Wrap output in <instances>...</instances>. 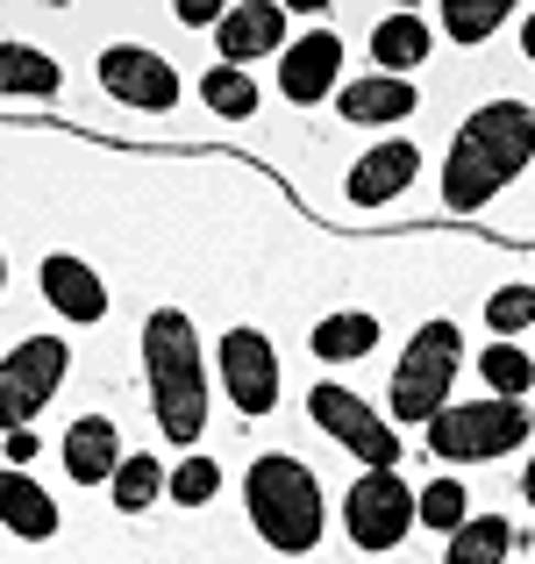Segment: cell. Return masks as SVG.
<instances>
[{
    "label": "cell",
    "mask_w": 535,
    "mask_h": 564,
    "mask_svg": "<svg viewBox=\"0 0 535 564\" xmlns=\"http://www.w3.org/2000/svg\"><path fill=\"white\" fill-rule=\"evenodd\" d=\"M243 508H250V529L264 536V551H279V557H307V551H321V536H329L321 479L293 451H258L250 457Z\"/></svg>",
    "instance_id": "3957f363"
},
{
    "label": "cell",
    "mask_w": 535,
    "mask_h": 564,
    "mask_svg": "<svg viewBox=\"0 0 535 564\" xmlns=\"http://www.w3.org/2000/svg\"><path fill=\"white\" fill-rule=\"evenodd\" d=\"M0 293H8V250H0Z\"/></svg>",
    "instance_id": "1f68e13d"
},
{
    "label": "cell",
    "mask_w": 535,
    "mask_h": 564,
    "mask_svg": "<svg viewBox=\"0 0 535 564\" xmlns=\"http://www.w3.org/2000/svg\"><path fill=\"white\" fill-rule=\"evenodd\" d=\"M200 100L221 115V122H250V115H258V79L236 72V65H207L200 72Z\"/></svg>",
    "instance_id": "603a6c76"
},
{
    "label": "cell",
    "mask_w": 535,
    "mask_h": 564,
    "mask_svg": "<svg viewBox=\"0 0 535 564\" xmlns=\"http://www.w3.org/2000/svg\"><path fill=\"white\" fill-rule=\"evenodd\" d=\"M307 422H315L329 443H343L364 471H400V457H407L400 451V429L385 422L364 393H350V386H336V379L307 386Z\"/></svg>",
    "instance_id": "8992f818"
},
{
    "label": "cell",
    "mask_w": 535,
    "mask_h": 564,
    "mask_svg": "<svg viewBox=\"0 0 535 564\" xmlns=\"http://www.w3.org/2000/svg\"><path fill=\"white\" fill-rule=\"evenodd\" d=\"M0 457H8L14 471H29V465H36V457H43V436H36V429H14V436L0 443Z\"/></svg>",
    "instance_id": "f1b7e54d"
},
{
    "label": "cell",
    "mask_w": 535,
    "mask_h": 564,
    "mask_svg": "<svg viewBox=\"0 0 535 564\" xmlns=\"http://www.w3.org/2000/svg\"><path fill=\"white\" fill-rule=\"evenodd\" d=\"M535 165V100L507 94L485 100L457 122L450 158H443V207L450 215H479Z\"/></svg>",
    "instance_id": "6da1fadb"
},
{
    "label": "cell",
    "mask_w": 535,
    "mask_h": 564,
    "mask_svg": "<svg viewBox=\"0 0 535 564\" xmlns=\"http://www.w3.org/2000/svg\"><path fill=\"white\" fill-rule=\"evenodd\" d=\"M514 557V522L507 514H471L450 543H443V564H507Z\"/></svg>",
    "instance_id": "44dd1931"
},
{
    "label": "cell",
    "mask_w": 535,
    "mask_h": 564,
    "mask_svg": "<svg viewBox=\"0 0 535 564\" xmlns=\"http://www.w3.org/2000/svg\"><path fill=\"white\" fill-rule=\"evenodd\" d=\"M422 529V508H414V486L400 471H364V479L343 494V536L350 551L364 557H385Z\"/></svg>",
    "instance_id": "52a82bcc"
},
{
    "label": "cell",
    "mask_w": 535,
    "mask_h": 564,
    "mask_svg": "<svg viewBox=\"0 0 535 564\" xmlns=\"http://www.w3.org/2000/svg\"><path fill=\"white\" fill-rule=\"evenodd\" d=\"M215 372H221V393H229V408L243 414V422H264V414L279 408V350L264 329H229L215 350Z\"/></svg>",
    "instance_id": "30bf717a"
},
{
    "label": "cell",
    "mask_w": 535,
    "mask_h": 564,
    "mask_svg": "<svg viewBox=\"0 0 535 564\" xmlns=\"http://www.w3.org/2000/svg\"><path fill=\"white\" fill-rule=\"evenodd\" d=\"M43 301L57 307L65 322H79V329H94V322H108V307H114V293H108V279L94 272L86 258H72V250H51L43 258Z\"/></svg>",
    "instance_id": "5bb4252c"
},
{
    "label": "cell",
    "mask_w": 535,
    "mask_h": 564,
    "mask_svg": "<svg viewBox=\"0 0 535 564\" xmlns=\"http://www.w3.org/2000/svg\"><path fill=\"white\" fill-rule=\"evenodd\" d=\"M65 372H72L65 336H22V344L0 358V436H14V429L36 422V414L57 400Z\"/></svg>",
    "instance_id": "ba28073f"
},
{
    "label": "cell",
    "mask_w": 535,
    "mask_h": 564,
    "mask_svg": "<svg viewBox=\"0 0 535 564\" xmlns=\"http://www.w3.org/2000/svg\"><path fill=\"white\" fill-rule=\"evenodd\" d=\"M0 529L8 536H22V543H51L57 529H65V508H57L51 494H43L29 471H0Z\"/></svg>",
    "instance_id": "e0dca14e"
},
{
    "label": "cell",
    "mask_w": 535,
    "mask_h": 564,
    "mask_svg": "<svg viewBox=\"0 0 535 564\" xmlns=\"http://www.w3.org/2000/svg\"><path fill=\"white\" fill-rule=\"evenodd\" d=\"M307 344H315V358H321V365H357V358H371V350H379V315H364V307L321 315Z\"/></svg>",
    "instance_id": "ffe728a7"
},
{
    "label": "cell",
    "mask_w": 535,
    "mask_h": 564,
    "mask_svg": "<svg viewBox=\"0 0 535 564\" xmlns=\"http://www.w3.org/2000/svg\"><path fill=\"white\" fill-rule=\"evenodd\" d=\"M286 43L293 36H286V8L279 0H229V14L215 29V65L250 72L258 57H279Z\"/></svg>",
    "instance_id": "7c38bea8"
},
{
    "label": "cell",
    "mask_w": 535,
    "mask_h": 564,
    "mask_svg": "<svg viewBox=\"0 0 535 564\" xmlns=\"http://www.w3.org/2000/svg\"><path fill=\"white\" fill-rule=\"evenodd\" d=\"M436 22L450 29L457 43H485L493 29H507V22H514V0H443Z\"/></svg>",
    "instance_id": "4316f807"
},
{
    "label": "cell",
    "mask_w": 535,
    "mask_h": 564,
    "mask_svg": "<svg viewBox=\"0 0 535 564\" xmlns=\"http://www.w3.org/2000/svg\"><path fill=\"white\" fill-rule=\"evenodd\" d=\"M57 457H65L72 486H114L129 443H122V429H114V414H79V422L57 436Z\"/></svg>",
    "instance_id": "9a60e30c"
},
{
    "label": "cell",
    "mask_w": 535,
    "mask_h": 564,
    "mask_svg": "<svg viewBox=\"0 0 535 564\" xmlns=\"http://www.w3.org/2000/svg\"><path fill=\"white\" fill-rule=\"evenodd\" d=\"M165 486H172V471L157 465L151 451H129L122 471H114V486H108V494H114V514H151L157 500H165Z\"/></svg>",
    "instance_id": "7402d4cb"
},
{
    "label": "cell",
    "mask_w": 535,
    "mask_h": 564,
    "mask_svg": "<svg viewBox=\"0 0 535 564\" xmlns=\"http://www.w3.org/2000/svg\"><path fill=\"white\" fill-rule=\"evenodd\" d=\"M371 65L385 72V79H407L414 65H428V14L422 8H385L379 22H371Z\"/></svg>",
    "instance_id": "ac0fdd59"
},
{
    "label": "cell",
    "mask_w": 535,
    "mask_h": 564,
    "mask_svg": "<svg viewBox=\"0 0 535 564\" xmlns=\"http://www.w3.org/2000/svg\"><path fill=\"white\" fill-rule=\"evenodd\" d=\"M522 500L535 508V457H528V471H522Z\"/></svg>",
    "instance_id": "4dcf8cb0"
},
{
    "label": "cell",
    "mask_w": 535,
    "mask_h": 564,
    "mask_svg": "<svg viewBox=\"0 0 535 564\" xmlns=\"http://www.w3.org/2000/svg\"><path fill=\"white\" fill-rule=\"evenodd\" d=\"M143 386H151V422L172 451H193L207 436V372L200 336L178 307H151L143 322Z\"/></svg>",
    "instance_id": "7a4b0ae2"
},
{
    "label": "cell",
    "mask_w": 535,
    "mask_h": 564,
    "mask_svg": "<svg viewBox=\"0 0 535 564\" xmlns=\"http://www.w3.org/2000/svg\"><path fill=\"white\" fill-rule=\"evenodd\" d=\"M329 94H343V36L336 29H307L279 51V100L293 108H321Z\"/></svg>",
    "instance_id": "8fae6325"
},
{
    "label": "cell",
    "mask_w": 535,
    "mask_h": 564,
    "mask_svg": "<svg viewBox=\"0 0 535 564\" xmlns=\"http://www.w3.org/2000/svg\"><path fill=\"white\" fill-rule=\"evenodd\" d=\"M65 94V65L36 43H0V100H51Z\"/></svg>",
    "instance_id": "d6986e66"
},
{
    "label": "cell",
    "mask_w": 535,
    "mask_h": 564,
    "mask_svg": "<svg viewBox=\"0 0 535 564\" xmlns=\"http://www.w3.org/2000/svg\"><path fill=\"white\" fill-rule=\"evenodd\" d=\"M522 57H528V65H535V8L522 14Z\"/></svg>",
    "instance_id": "f546056e"
},
{
    "label": "cell",
    "mask_w": 535,
    "mask_h": 564,
    "mask_svg": "<svg viewBox=\"0 0 535 564\" xmlns=\"http://www.w3.org/2000/svg\"><path fill=\"white\" fill-rule=\"evenodd\" d=\"M479 379L493 386V400H522V393H535V358L522 344H485L479 350Z\"/></svg>",
    "instance_id": "484cf974"
},
{
    "label": "cell",
    "mask_w": 535,
    "mask_h": 564,
    "mask_svg": "<svg viewBox=\"0 0 535 564\" xmlns=\"http://www.w3.org/2000/svg\"><path fill=\"white\" fill-rule=\"evenodd\" d=\"M414 508H422V529H436V536L450 543L457 529L471 522V486L465 479H428L422 494H414Z\"/></svg>",
    "instance_id": "cb8c5ba5"
},
{
    "label": "cell",
    "mask_w": 535,
    "mask_h": 564,
    "mask_svg": "<svg viewBox=\"0 0 535 564\" xmlns=\"http://www.w3.org/2000/svg\"><path fill=\"white\" fill-rule=\"evenodd\" d=\"M422 108V94H414V79H385V72H364V79H343V94H336V115L357 129H385V122H407V115Z\"/></svg>",
    "instance_id": "2e32d148"
},
{
    "label": "cell",
    "mask_w": 535,
    "mask_h": 564,
    "mask_svg": "<svg viewBox=\"0 0 535 564\" xmlns=\"http://www.w3.org/2000/svg\"><path fill=\"white\" fill-rule=\"evenodd\" d=\"M414 180H422V151H414L407 137H385L343 172V200L350 207H393Z\"/></svg>",
    "instance_id": "4fadbf2b"
},
{
    "label": "cell",
    "mask_w": 535,
    "mask_h": 564,
    "mask_svg": "<svg viewBox=\"0 0 535 564\" xmlns=\"http://www.w3.org/2000/svg\"><path fill=\"white\" fill-rule=\"evenodd\" d=\"M485 329H493L500 344H522V336L535 329V286L528 279H507V286L485 293Z\"/></svg>",
    "instance_id": "d4e9b609"
},
{
    "label": "cell",
    "mask_w": 535,
    "mask_h": 564,
    "mask_svg": "<svg viewBox=\"0 0 535 564\" xmlns=\"http://www.w3.org/2000/svg\"><path fill=\"white\" fill-rule=\"evenodd\" d=\"M528 436H535L528 400H493V393L485 400H450V408L422 429L428 457H443V465H500V457H514Z\"/></svg>",
    "instance_id": "5b68a950"
},
{
    "label": "cell",
    "mask_w": 535,
    "mask_h": 564,
    "mask_svg": "<svg viewBox=\"0 0 535 564\" xmlns=\"http://www.w3.org/2000/svg\"><path fill=\"white\" fill-rule=\"evenodd\" d=\"M100 72V94L114 108H137V115H172L178 108V65L151 43H100L94 51Z\"/></svg>",
    "instance_id": "9c48e42d"
},
{
    "label": "cell",
    "mask_w": 535,
    "mask_h": 564,
    "mask_svg": "<svg viewBox=\"0 0 535 564\" xmlns=\"http://www.w3.org/2000/svg\"><path fill=\"white\" fill-rule=\"evenodd\" d=\"M165 494H172V508H207V500L221 494V465L207 451H186L172 465V486H165Z\"/></svg>",
    "instance_id": "83f0119b"
},
{
    "label": "cell",
    "mask_w": 535,
    "mask_h": 564,
    "mask_svg": "<svg viewBox=\"0 0 535 564\" xmlns=\"http://www.w3.org/2000/svg\"><path fill=\"white\" fill-rule=\"evenodd\" d=\"M457 372H465V329L450 315L422 322L400 350L393 379H385V422L393 429H428L457 400Z\"/></svg>",
    "instance_id": "277c9868"
}]
</instances>
